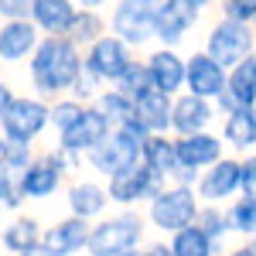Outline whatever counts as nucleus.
Instances as JSON below:
<instances>
[{
    "instance_id": "f257e3e1",
    "label": "nucleus",
    "mask_w": 256,
    "mask_h": 256,
    "mask_svg": "<svg viewBox=\"0 0 256 256\" xmlns=\"http://www.w3.org/2000/svg\"><path fill=\"white\" fill-rule=\"evenodd\" d=\"M82 76V48L68 34H41L34 55L28 58V86L31 92L44 96L48 102L55 96L72 92L76 79Z\"/></svg>"
},
{
    "instance_id": "f03ea898",
    "label": "nucleus",
    "mask_w": 256,
    "mask_h": 256,
    "mask_svg": "<svg viewBox=\"0 0 256 256\" xmlns=\"http://www.w3.org/2000/svg\"><path fill=\"white\" fill-rule=\"evenodd\" d=\"M86 168V160L79 154H68V150H62V147H48V150H38L31 164L18 171V192L24 202H52V198L65 192V184H68V178L82 171Z\"/></svg>"
},
{
    "instance_id": "7ed1b4c3",
    "label": "nucleus",
    "mask_w": 256,
    "mask_h": 256,
    "mask_svg": "<svg viewBox=\"0 0 256 256\" xmlns=\"http://www.w3.org/2000/svg\"><path fill=\"white\" fill-rule=\"evenodd\" d=\"M150 236V226L140 208H110L106 216H99L89 229L86 256H120L126 250L144 246Z\"/></svg>"
},
{
    "instance_id": "20e7f679",
    "label": "nucleus",
    "mask_w": 256,
    "mask_h": 256,
    "mask_svg": "<svg viewBox=\"0 0 256 256\" xmlns=\"http://www.w3.org/2000/svg\"><path fill=\"white\" fill-rule=\"evenodd\" d=\"M198 208H202V198H198L195 184L164 181L160 192L144 205V218H147L150 232H158L160 239H168L171 232L192 226L198 218Z\"/></svg>"
},
{
    "instance_id": "39448f33",
    "label": "nucleus",
    "mask_w": 256,
    "mask_h": 256,
    "mask_svg": "<svg viewBox=\"0 0 256 256\" xmlns=\"http://www.w3.org/2000/svg\"><path fill=\"white\" fill-rule=\"evenodd\" d=\"M144 140H147V130L130 116L126 123L113 126L110 137L102 140V144H96V147L86 154V171L96 174V178H110L113 171L126 168V164H137Z\"/></svg>"
},
{
    "instance_id": "423d86ee",
    "label": "nucleus",
    "mask_w": 256,
    "mask_h": 256,
    "mask_svg": "<svg viewBox=\"0 0 256 256\" xmlns=\"http://www.w3.org/2000/svg\"><path fill=\"white\" fill-rule=\"evenodd\" d=\"M52 130V102L38 92H18L0 116V134L10 140L38 144Z\"/></svg>"
},
{
    "instance_id": "0eeeda50",
    "label": "nucleus",
    "mask_w": 256,
    "mask_h": 256,
    "mask_svg": "<svg viewBox=\"0 0 256 256\" xmlns=\"http://www.w3.org/2000/svg\"><path fill=\"white\" fill-rule=\"evenodd\" d=\"M137 48L134 44H126L123 38H116L113 31H106L102 38H96L89 48H82V68L99 79L102 86H116L120 76L137 62Z\"/></svg>"
},
{
    "instance_id": "6e6552de",
    "label": "nucleus",
    "mask_w": 256,
    "mask_h": 256,
    "mask_svg": "<svg viewBox=\"0 0 256 256\" xmlns=\"http://www.w3.org/2000/svg\"><path fill=\"white\" fill-rule=\"evenodd\" d=\"M154 10L158 0H113L106 18H110V31L134 44L137 52L154 44Z\"/></svg>"
},
{
    "instance_id": "1a4fd4ad",
    "label": "nucleus",
    "mask_w": 256,
    "mask_h": 256,
    "mask_svg": "<svg viewBox=\"0 0 256 256\" xmlns=\"http://www.w3.org/2000/svg\"><path fill=\"white\" fill-rule=\"evenodd\" d=\"M102 181H106L113 208H144L160 192V184H164V178H158L144 160L126 164V168L113 171L110 178H102Z\"/></svg>"
},
{
    "instance_id": "9d476101",
    "label": "nucleus",
    "mask_w": 256,
    "mask_h": 256,
    "mask_svg": "<svg viewBox=\"0 0 256 256\" xmlns=\"http://www.w3.org/2000/svg\"><path fill=\"white\" fill-rule=\"evenodd\" d=\"M202 48L226 68H232L236 62H242L250 52H256V31L253 24H242V20H229V18H218L208 24L205 31V41Z\"/></svg>"
},
{
    "instance_id": "9b49d317",
    "label": "nucleus",
    "mask_w": 256,
    "mask_h": 256,
    "mask_svg": "<svg viewBox=\"0 0 256 256\" xmlns=\"http://www.w3.org/2000/svg\"><path fill=\"white\" fill-rule=\"evenodd\" d=\"M205 7H198L192 0H158L154 10V44H171L181 48L184 41L192 38L198 24H202Z\"/></svg>"
},
{
    "instance_id": "f8f14e48",
    "label": "nucleus",
    "mask_w": 256,
    "mask_h": 256,
    "mask_svg": "<svg viewBox=\"0 0 256 256\" xmlns=\"http://www.w3.org/2000/svg\"><path fill=\"white\" fill-rule=\"evenodd\" d=\"M110 120L99 113L92 102H86V110H82L79 116L72 120L62 134H55V147H62V150H68V154H79L82 160H86V154L96 147V144H102V140L110 137Z\"/></svg>"
},
{
    "instance_id": "ddd939ff",
    "label": "nucleus",
    "mask_w": 256,
    "mask_h": 256,
    "mask_svg": "<svg viewBox=\"0 0 256 256\" xmlns=\"http://www.w3.org/2000/svg\"><path fill=\"white\" fill-rule=\"evenodd\" d=\"M226 82H229V68L218 65L205 48H195L192 55H184V92L216 102L226 92Z\"/></svg>"
},
{
    "instance_id": "4468645a",
    "label": "nucleus",
    "mask_w": 256,
    "mask_h": 256,
    "mask_svg": "<svg viewBox=\"0 0 256 256\" xmlns=\"http://www.w3.org/2000/svg\"><path fill=\"white\" fill-rule=\"evenodd\" d=\"M195 192L208 205H226L239 195V154H222L216 164L198 171Z\"/></svg>"
},
{
    "instance_id": "2eb2a0df",
    "label": "nucleus",
    "mask_w": 256,
    "mask_h": 256,
    "mask_svg": "<svg viewBox=\"0 0 256 256\" xmlns=\"http://www.w3.org/2000/svg\"><path fill=\"white\" fill-rule=\"evenodd\" d=\"M110 208H113V202H110V192H106V181H102V178L79 174V178H72V181L65 184V212L96 222V218L106 216Z\"/></svg>"
},
{
    "instance_id": "dca6fc26",
    "label": "nucleus",
    "mask_w": 256,
    "mask_h": 256,
    "mask_svg": "<svg viewBox=\"0 0 256 256\" xmlns=\"http://www.w3.org/2000/svg\"><path fill=\"white\" fill-rule=\"evenodd\" d=\"M174 147H178V168L181 171H205L208 164H216L229 147L218 130H198V134H181L174 137Z\"/></svg>"
},
{
    "instance_id": "f3484780",
    "label": "nucleus",
    "mask_w": 256,
    "mask_h": 256,
    "mask_svg": "<svg viewBox=\"0 0 256 256\" xmlns=\"http://www.w3.org/2000/svg\"><path fill=\"white\" fill-rule=\"evenodd\" d=\"M218 123V106L212 99L192 96V92H178L171 99V134L181 137V134H198V130H212Z\"/></svg>"
},
{
    "instance_id": "a211bd4d",
    "label": "nucleus",
    "mask_w": 256,
    "mask_h": 256,
    "mask_svg": "<svg viewBox=\"0 0 256 256\" xmlns=\"http://www.w3.org/2000/svg\"><path fill=\"white\" fill-rule=\"evenodd\" d=\"M38 41H41V31L31 18L0 20V65H7V68L28 65V58L38 48Z\"/></svg>"
},
{
    "instance_id": "6ab92c4d",
    "label": "nucleus",
    "mask_w": 256,
    "mask_h": 256,
    "mask_svg": "<svg viewBox=\"0 0 256 256\" xmlns=\"http://www.w3.org/2000/svg\"><path fill=\"white\" fill-rule=\"evenodd\" d=\"M147 72H150V82L154 89L168 92V96H178L184 89V52L181 48H171V44H150L147 48Z\"/></svg>"
},
{
    "instance_id": "aec40b11",
    "label": "nucleus",
    "mask_w": 256,
    "mask_h": 256,
    "mask_svg": "<svg viewBox=\"0 0 256 256\" xmlns=\"http://www.w3.org/2000/svg\"><path fill=\"white\" fill-rule=\"evenodd\" d=\"M89 229H92L89 218H79V216H72V212H65L52 226H44L41 242L52 250V256H82L86 253V242H89Z\"/></svg>"
},
{
    "instance_id": "412c9836",
    "label": "nucleus",
    "mask_w": 256,
    "mask_h": 256,
    "mask_svg": "<svg viewBox=\"0 0 256 256\" xmlns=\"http://www.w3.org/2000/svg\"><path fill=\"white\" fill-rule=\"evenodd\" d=\"M218 116L232 106H256V52H250L242 62H236L229 68V82H226V92L216 99Z\"/></svg>"
},
{
    "instance_id": "4be33fe9",
    "label": "nucleus",
    "mask_w": 256,
    "mask_h": 256,
    "mask_svg": "<svg viewBox=\"0 0 256 256\" xmlns=\"http://www.w3.org/2000/svg\"><path fill=\"white\" fill-rule=\"evenodd\" d=\"M218 134L232 154H253L256 150V106H232L222 113Z\"/></svg>"
},
{
    "instance_id": "5701e85b",
    "label": "nucleus",
    "mask_w": 256,
    "mask_h": 256,
    "mask_svg": "<svg viewBox=\"0 0 256 256\" xmlns=\"http://www.w3.org/2000/svg\"><path fill=\"white\" fill-rule=\"evenodd\" d=\"M41 236H44V222L34 212L20 208V212H10L7 222H0V246H4V253H10V256H18L28 246L41 242Z\"/></svg>"
},
{
    "instance_id": "b1692460",
    "label": "nucleus",
    "mask_w": 256,
    "mask_h": 256,
    "mask_svg": "<svg viewBox=\"0 0 256 256\" xmlns=\"http://www.w3.org/2000/svg\"><path fill=\"white\" fill-rule=\"evenodd\" d=\"M140 160L154 171L158 178L171 181L178 171V147H174V134L164 130V134H147L144 147H140Z\"/></svg>"
},
{
    "instance_id": "393cba45",
    "label": "nucleus",
    "mask_w": 256,
    "mask_h": 256,
    "mask_svg": "<svg viewBox=\"0 0 256 256\" xmlns=\"http://www.w3.org/2000/svg\"><path fill=\"white\" fill-rule=\"evenodd\" d=\"M171 99L174 96H168V92H160V89L144 92L140 99H134V120H137L147 134H164V130H171Z\"/></svg>"
},
{
    "instance_id": "a878e982",
    "label": "nucleus",
    "mask_w": 256,
    "mask_h": 256,
    "mask_svg": "<svg viewBox=\"0 0 256 256\" xmlns=\"http://www.w3.org/2000/svg\"><path fill=\"white\" fill-rule=\"evenodd\" d=\"M76 10V0H31V20L38 24L41 34H65Z\"/></svg>"
},
{
    "instance_id": "bb28decb",
    "label": "nucleus",
    "mask_w": 256,
    "mask_h": 256,
    "mask_svg": "<svg viewBox=\"0 0 256 256\" xmlns=\"http://www.w3.org/2000/svg\"><path fill=\"white\" fill-rule=\"evenodd\" d=\"M164 242H168V250H171L174 256H222V250H226V246L216 242L198 222H192V226L171 232Z\"/></svg>"
},
{
    "instance_id": "cd10ccee",
    "label": "nucleus",
    "mask_w": 256,
    "mask_h": 256,
    "mask_svg": "<svg viewBox=\"0 0 256 256\" xmlns=\"http://www.w3.org/2000/svg\"><path fill=\"white\" fill-rule=\"evenodd\" d=\"M110 31V18H106V10H92V7H79L76 10V18L68 24V38L76 41L79 48H89L96 38H102Z\"/></svg>"
},
{
    "instance_id": "c85d7f7f",
    "label": "nucleus",
    "mask_w": 256,
    "mask_h": 256,
    "mask_svg": "<svg viewBox=\"0 0 256 256\" xmlns=\"http://www.w3.org/2000/svg\"><path fill=\"white\" fill-rule=\"evenodd\" d=\"M92 106L110 120V126H120V123H126L134 116V96H126L120 86H102L92 99Z\"/></svg>"
},
{
    "instance_id": "c756f323",
    "label": "nucleus",
    "mask_w": 256,
    "mask_h": 256,
    "mask_svg": "<svg viewBox=\"0 0 256 256\" xmlns=\"http://www.w3.org/2000/svg\"><path fill=\"white\" fill-rule=\"evenodd\" d=\"M226 218L232 236L250 239L256 232V198L253 195H236L232 202H226Z\"/></svg>"
},
{
    "instance_id": "7c9ffc66",
    "label": "nucleus",
    "mask_w": 256,
    "mask_h": 256,
    "mask_svg": "<svg viewBox=\"0 0 256 256\" xmlns=\"http://www.w3.org/2000/svg\"><path fill=\"white\" fill-rule=\"evenodd\" d=\"M198 226L208 232V236L222 242L226 246V239L232 236V229H229V218H226V205H208V202H202V208H198Z\"/></svg>"
},
{
    "instance_id": "2f4dec72",
    "label": "nucleus",
    "mask_w": 256,
    "mask_h": 256,
    "mask_svg": "<svg viewBox=\"0 0 256 256\" xmlns=\"http://www.w3.org/2000/svg\"><path fill=\"white\" fill-rule=\"evenodd\" d=\"M38 150H34V144H24V140H10L0 134V160L18 174V171H24L28 164H31V158H34Z\"/></svg>"
},
{
    "instance_id": "473e14b6",
    "label": "nucleus",
    "mask_w": 256,
    "mask_h": 256,
    "mask_svg": "<svg viewBox=\"0 0 256 256\" xmlns=\"http://www.w3.org/2000/svg\"><path fill=\"white\" fill-rule=\"evenodd\" d=\"M116 86L126 92V96H134V99H140L144 92H150V89H154V82H150V72H147V62L137 58L126 72H123V76H120Z\"/></svg>"
},
{
    "instance_id": "72a5a7b5",
    "label": "nucleus",
    "mask_w": 256,
    "mask_h": 256,
    "mask_svg": "<svg viewBox=\"0 0 256 256\" xmlns=\"http://www.w3.org/2000/svg\"><path fill=\"white\" fill-rule=\"evenodd\" d=\"M28 202L20 198V192H18V174L0 160V212L4 216H10V212H20Z\"/></svg>"
},
{
    "instance_id": "f704fd0d",
    "label": "nucleus",
    "mask_w": 256,
    "mask_h": 256,
    "mask_svg": "<svg viewBox=\"0 0 256 256\" xmlns=\"http://www.w3.org/2000/svg\"><path fill=\"white\" fill-rule=\"evenodd\" d=\"M82 110H86V102H82V99H76L72 92L55 96V99H52V130H55V134H62V130H65V126H68L76 116H79Z\"/></svg>"
},
{
    "instance_id": "c9c22d12",
    "label": "nucleus",
    "mask_w": 256,
    "mask_h": 256,
    "mask_svg": "<svg viewBox=\"0 0 256 256\" xmlns=\"http://www.w3.org/2000/svg\"><path fill=\"white\" fill-rule=\"evenodd\" d=\"M218 18L253 24V18H256V0H218Z\"/></svg>"
},
{
    "instance_id": "e433bc0d",
    "label": "nucleus",
    "mask_w": 256,
    "mask_h": 256,
    "mask_svg": "<svg viewBox=\"0 0 256 256\" xmlns=\"http://www.w3.org/2000/svg\"><path fill=\"white\" fill-rule=\"evenodd\" d=\"M239 195L256 198V150L239 158Z\"/></svg>"
},
{
    "instance_id": "4c0bfd02",
    "label": "nucleus",
    "mask_w": 256,
    "mask_h": 256,
    "mask_svg": "<svg viewBox=\"0 0 256 256\" xmlns=\"http://www.w3.org/2000/svg\"><path fill=\"white\" fill-rule=\"evenodd\" d=\"M99 89H102V82H99V79H92V76H89V72L82 68V76L76 79V86H72V96H76V99H82V102H92Z\"/></svg>"
},
{
    "instance_id": "58836bf2",
    "label": "nucleus",
    "mask_w": 256,
    "mask_h": 256,
    "mask_svg": "<svg viewBox=\"0 0 256 256\" xmlns=\"http://www.w3.org/2000/svg\"><path fill=\"white\" fill-rule=\"evenodd\" d=\"M31 18V0H0V20Z\"/></svg>"
},
{
    "instance_id": "ea45409f",
    "label": "nucleus",
    "mask_w": 256,
    "mask_h": 256,
    "mask_svg": "<svg viewBox=\"0 0 256 256\" xmlns=\"http://www.w3.org/2000/svg\"><path fill=\"white\" fill-rule=\"evenodd\" d=\"M14 96H18V92H14V82L7 79V76H0V116H4V110L10 106Z\"/></svg>"
},
{
    "instance_id": "a19ab883",
    "label": "nucleus",
    "mask_w": 256,
    "mask_h": 256,
    "mask_svg": "<svg viewBox=\"0 0 256 256\" xmlns=\"http://www.w3.org/2000/svg\"><path fill=\"white\" fill-rule=\"evenodd\" d=\"M222 256H256V253H253V246L242 239V242H239V246H232V250H222Z\"/></svg>"
},
{
    "instance_id": "79ce46f5",
    "label": "nucleus",
    "mask_w": 256,
    "mask_h": 256,
    "mask_svg": "<svg viewBox=\"0 0 256 256\" xmlns=\"http://www.w3.org/2000/svg\"><path fill=\"white\" fill-rule=\"evenodd\" d=\"M147 250H150V256H174L171 250H168V242H164V239H158V242H147Z\"/></svg>"
},
{
    "instance_id": "37998d69",
    "label": "nucleus",
    "mask_w": 256,
    "mask_h": 256,
    "mask_svg": "<svg viewBox=\"0 0 256 256\" xmlns=\"http://www.w3.org/2000/svg\"><path fill=\"white\" fill-rule=\"evenodd\" d=\"M18 256H52V250H48L44 242H34V246H28V250L18 253Z\"/></svg>"
},
{
    "instance_id": "c03bdc74",
    "label": "nucleus",
    "mask_w": 256,
    "mask_h": 256,
    "mask_svg": "<svg viewBox=\"0 0 256 256\" xmlns=\"http://www.w3.org/2000/svg\"><path fill=\"white\" fill-rule=\"evenodd\" d=\"M79 7H92V10H110V4L113 0H76Z\"/></svg>"
},
{
    "instance_id": "a18cd8bd",
    "label": "nucleus",
    "mask_w": 256,
    "mask_h": 256,
    "mask_svg": "<svg viewBox=\"0 0 256 256\" xmlns=\"http://www.w3.org/2000/svg\"><path fill=\"white\" fill-rule=\"evenodd\" d=\"M120 256H150V250H147V242H144V246H137V250H126V253H120Z\"/></svg>"
},
{
    "instance_id": "49530a36",
    "label": "nucleus",
    "mask_w": 256,
    "mask_h": 256,
    "mask_svg": "<svg viewBox=\"0 0 256 256\" xmlns=\"http://www.w3.org/2000/svg\"><path fill=\"white\" fill-rule=\"evenodd\" d=\"M192 4H198V7H212V4H218V0H192Z\"/></svg>"
},
{
    "instance_id": "de8ad7c7",
    "label": "nucleus",
    "mask_w": 256,
    "mask_h": 256,
    "mask_svg": "<svg viewBox=\"0 0 256 256\" xmlns=\"http://www.w3.org/2000/svg\"><path fill=\"white\" fill-rule=\"evenodd\" d=\"M246 242H250V246H253V253H256V232H253V236H250V239H246Z\"/></svg>"
},
{
    "instance_id": "09e8293b",
    "label": "nucleus",
    "mask_w": 256,
    "mask_h": 256,
    "mask_svg": "<svg viewBox=\"0 0 256 256\" xmlns=\"http://www.w3.org/2000/svg\"><path fill=\"white\" fill-rule=\"evenodd\" d=\"M253 31H256V18H253Z\"/></svg>"
},
{
    "instance_id": "8fccbe9b",
    "label": "nucleus",
    "mask_w": 256,
    "mask_h": 256,
    "mask_svg": "<svg viewBox=\"0 0 256 256\" xmlns=\"http://www.w3.org/2000/svg\"><path fill=\"white\" fill-rule=\"evenodd\" d=\"M0 253H4V246H0Z\"/></svg>"
}]
</instances>
